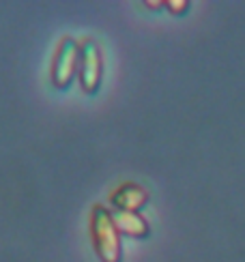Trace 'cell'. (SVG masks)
<instances>
[{"label":"cell","instance_id":"1","mask_svg":"<svg viewBox=\"0 0 245 262\" xmlns=\"http://www.w3.org/2000/svg\"><path fill=\"white\" fill-rule=\"evenodd\" d=\"M91 236L97 258L101 262H120V232L112 220V211L97 204L91 213Z\"/></svg>","mask_w":245,"mask_h":262},{"label":"cell","instance_id":"2","mask_svg":"<svg viewBox=\"0 0 245 262\" xmlns=\"http://www.w3.org/2000/svg\"><path fill=\"white\" fill-rule=\"evenodd\" d=\"M101 75H104V60L99 46L95 41L86 39L80 46V62H77V78H80L82 91L88 95L97 93L99 84H101Z\"/></svg>","mask_w":245,"mask_h":262},{"label":"cell","instance_id":"3","mask_svg":"<svg viewBox=\"0 0 245 262\" xmlns=\"http://www.w3.org/2000/svg\"><path fill=\"white\" fill-rule=\"evenodd\" d=\"M77 62H80V46L73 39L65 37L58 46L52 67V82L56 89H67L71 84L73 75L77 73Z\"/></svg>","mask_w":245,"mask_h":262},{"label":"cell","instance_id":"4","mask_svg":"<svg viewBox=\"0 0 245 262\" xmlns=\"http://www.w3.org/2000/svg\"><path fill=\"white\" fill-rule=\"evenodd\" d=\"M110 202H112L118 211H131L138 213L144 204L149 202V193L144 187H140L138 183H122L118 189L112 191L110 195Z\"/></svg>","mask_w":245,"mask_h":262},{"label":"cell","instance_id":"5","mask_svg":"<svg viewBox=\"0 0 245 262\" xmlns=\"http://www.w3.org/2000/svg\"><path fill=\"white\" fill-rule=\"evenodd\" d=\"M112 220L118 228L120 234L127 236H136V238H147L149 236V224L140 213H131V211H112Z\"/></svg>","mask_w":245,"mask_h":262},{"label":"cell","instance_id":"6","mask_svg":"<svg viewBox=\"0 0 245 262\" xmlns=\"http://www.w3.org/2000/svg\"><path fill=\"white\" fill-rule=\"evenodd\" d=\"M164 7L168 9L172 15H183L185 11L189 9V3L187 0H168V3H164Z\"/></svg>","mask_w":245,"mask_h":262},{"label":"cell","instance_id":"7","mask_svg":"<svg viewBox=\"0 0 245 262\" xmlns=\"http://www.w3.org/2000/svg\"><path fill=\"white\" fill-rule=\"evenodd\" d=\"M144 7H149V9H161L164 3H153V0H147V3H144Z\"/></svg>","mask_w":245,"mask_h":262}]
</instances>
